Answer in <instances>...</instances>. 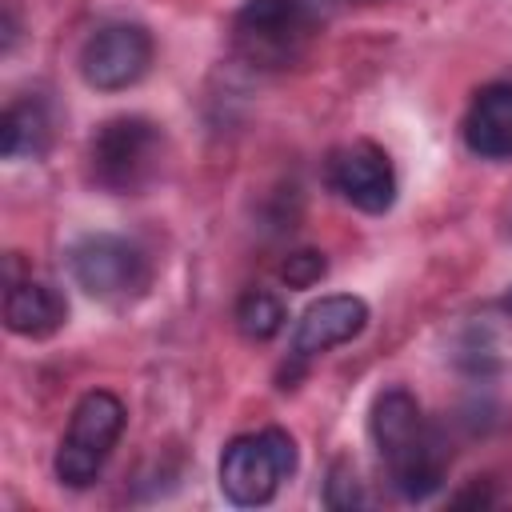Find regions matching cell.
<instances>
[{
  "label": "cell",
  "mask_w": 512,
  "mask_h": 512,
  "mask_svg": "<svg viewBox=\"0 0 512 512\" xmlns=\"http://www.w3.org/2000/svg\"><path fill=\"white\" fill-rule=\"evenodd\" d=\"M368 432L388 468V484L396 488L400 500L416 504L440 492L444 472H448V444L424 420L408 388H388L372 400Z\"/></svg>",
  "instance_id": "obj_1"
},
{
  "label": "cell",
  "mask_w": 512,
  "mask_h": 512,
  "mask_svg": "<svg viewBox=\"0 0 512 512\" xmlns=\"http://www.w3.org/2000/svg\"><path fill=\"white\" fill-rule=\"evenodd\" d=\"M316 16L304 0H244L232 16V44L256 68H288L304 56Z\"/></svg>",
  "instance_id": "obj_2"
},
{
  "label": "cell",
  "mask_w": 512,
  "mask_h": 512,
  "mask_svg": "<svg viewBox=\"0 0 512 512\" xmlns=\"http://www.w3.org/2000/svg\"><path fill=\"white\" fill-rule=\"evenodd\" d=\"M160 152H164V136L152 120L112 116L96 128V136L88 144V168L104 192L128 196V192H140L156 176Z\"/></svg>",
  "instance_id": "obj_3"
},
{
  "label": "cell",
  "mask_w": 512,
  "mask_h": 512,
  "mask_svg": "<svg viewBox=\"0 0 512 512\" xmlns=\"http://www.w3.org/2000/svg\"><path fill=\"white\" fill-rule=\"evenodd\" d=\"M296 472V440L284 428H264L228 440L220 456V492L236 508H260L276 496L280 480Z\"/></svg>",
  "instance_id": "obj_4"
},
{
  "label": "cell",
  "mask_w": 512,
  "mask_h": 512,
  "mask_svg": "<svg viewBox=\"0 0 512 512\" xmlns=\"http://www.w3.org/2000/svg\"><path fill=\"white\" fill-rule=\"evenodd\" d=\"M68 272L72 280L100 304H132L148 292L152 284V264L140 244L124 236H84L68 252Z\"/></svg>",
  "instance_id": "obj_5"
},
{
  "label": "cell",
  "mask_w": 512,
  "mask_h": 512,
  "mask_svg": "<svg viewBox=\"0 0 512 512\" xmlns=\"http://www.w3.org/2000/svg\"><path fill=\"white\" fill-rule=\"evenodd\" d=\"M124 432V404L120 396L96 388V392H84L80 404L72 408V420H68V432L56 448V476L60 484L68 488H88L104 460L112 456L116 440Z\"/></svg>",
  "instance_id": "obj_6"
},
{
  "label": "cell",
  "mask_w": 512,
  "mask_h": 512,
  "mask_svg": "<svg viewBox=\"0 0 512 512\" xmlns=\"http://www.w3.org/2000/svg\"><path fill=\"white\" fill-rule=\"evenodd\" d=\"M152 64V36L140 24H104L80 48V76L96 92H120L144 80Z\"/></svg>",
  "instance_id": "obj_7"
},
{
  "label": "cell",
  "mask_w": 512,
  "mask_h": 512,
  "mask_svg": "<svg viewBox=\"0 0 512 512\" xmlns=\"http://www.w3.org/2000/svg\"><path fill=\"white\" fill-rule=\"evenodd\" d=\"M328 180L352 208H360L368 216L388 212L396 200V172H392L388 156L368 140L336 148L328 160Z\"/></svg>",
  "instance_id": "obj_8"
},
{
  "label": "cell",
  "mask_w": 512,
  "mask_h": 512,
  "mask_svg": "<svg viewBox=\"0 0 512 512\" xmlns=\"http://www.w3.org/2000/svg\"><path fill=\"white\" fill-rule=\"evenodd\" d=\"M368 324V304L352 292H332V296H320L316 304L304 308V316L296 320V332H292V352L296 356H316V352H328L336 344H348L364 332Z\"/></svg>",
  "instance_id": "obj_9"
},
{
  "label": "cell",
  "mask_w": 512,
  "mask_h": 512,
  "mask_svg": "<svg viewBox=\"0 0 512 512\" xmlns=\"http://www.w3.org/2000/svg\"><path fill=\"white\" fill-rule=\"evenodd\" d=\"M464 144L484 160H512V84H484L464 116Z\"/></svg>",
  "instance_id": "obj_10"
},
{
  "label": "cell",
  "mask_w": 512,
  "mask_h": 512,
  "mask_svg": "<svg viewBox=\"0 0 512 512\" xmlns=\"http://www.w3.org/2000/svg\"><path fill=\"white\" fill-rule=\"evenodd\" d=\"M64 320H68V304L52 284H40L32 276L28 280H8V292H4L8 332L28 336V340H44V336L60 332Z\"/></svg>",
  "instance_id": "obj_11"
},
{
  "label": "cell",
  "mask_w": 512,
  "mask_h": 512,
  "mask_svg": "<svg viewBox=\"0 0 512 512\" xmlns=\"http://www.w3.org/2000/svg\"><path fill=\"white\" fill-rule=\"evenodd\" d=\"M52 140V120L44 112V104L32 96V100H16L4 108V120H0V152L8 160L16 156H40Z\"/></svg>",
  "instance_id": "obj_12"
},
{
  "label": "cell",
  "mask_w": 512,
  "mask_h": 512,
  "mask_svg": "<svg viewBox=\"0 0 512 512\" xmlns=\"http://www.w3.org/2000/svg\"><path fill=\"white\" fill-rule=\"evenodd\" d=\"M288 312H284V300L268 288H248L240 300H236V328L256 340V344H268L272 336H280Z\"/></svg>",
  "instance_id": "obj_13"
},
{
  "label": "cell",
  "mask_w": 512,
  "mask_h": 512,
  "mask_svg": "<svg viewBox=\"0 0 512 512\" xmlns=\"http://www.w3.org/2000/svg\"><path fill=\"white\" fill-rule=\"evenodd\" d=\"M324 504L328 508H364L368 504V492H364V484H360V476H356V468L352 464H332V472H328V484H324Z\"/></svg>",
  "instance_id": "obj_14"
},
{
  "label": "cell",
  "mask_w": 512,
  "mask_h": 512,
  "mask_svg": "<svg viewBox=\"0 0 512 512\" xmlns=\"http://www.w3.org/2000/svg\"><path fill=\"white\" fill-rule=\"evenodd\" d=\"M324 272H328V260H324V252H316V248H300V252H292V256L280 264V280H284L288 288H312V284L324 280Z\"/></svg>",
  "instance_id": "obj_15"
},
{
  "label": "cell",
  "mask_w": 512,
  "mask_h": 512,
  "mask_svg": "<svg viewBox=\"0 0 512 512\" xmlns=\"http://www.w3.org/2000/svg\"><path fill=\"white\" fill-rule=\"evenodd\" d=\"M496 304H500V312H508V316H512V288H508V292H504Z\"/></svg>",
  "instance_id": "obj_16"
}]
</instances>
